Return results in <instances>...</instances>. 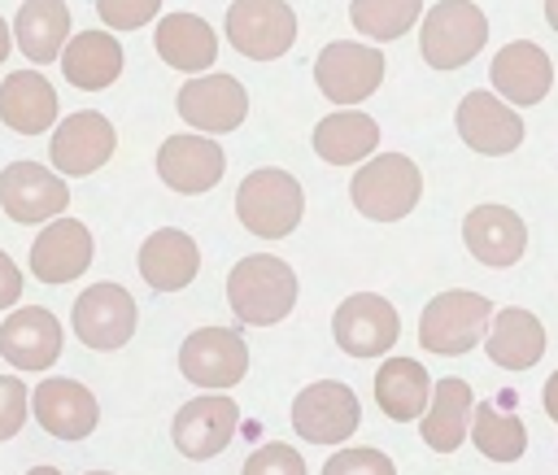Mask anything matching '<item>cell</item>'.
<instances>
[{"label": "cell", "instance_id": "obj_1", "mask_svg": "<svg viewBox=\"0 0 558 475\" xmlns=\"http://www.w3.org/2000/svg\"><path fill=\"white\" fill-rule=\"evenodd\" d=\"M227 301L240 322L248 327H275L296 305V270L283 257L248 253L227 275Z\"/></svg>", "mask_w": 558, "mask_h": 475}, {"label": "cell", "instance_id": "obj_2", "mask_svg": "<svg viewBox=\"0 0 558 475\" xmlns=\"http://www.w3.org/2000/svg\"><path fill=\"white\" fill-rule=\"evenodd\" d=\"M235 214L240 222L262 235V240H283L296 231L301 214H305V192H301V179L279 170V166H262L253 170L240 192H235Z\"/></svg>", "mask_w": 558, "mask_h": 475}, {"label": "cell", "instance_id": "obj_3", "mask_svg": "<svg viewBox=\"0 0 558 475\" xmlns=\"http://www.w3.org/2000/svg\"><path fill=\"white\" fill-rule=\"evenodd\" d=\"M349 196H353L357 214H366L375 222H397L418 205L423 174L405 153H379L357 166V174L349 179Z\"/></svg>", "mask_w": 558, "mask_h": 475}, {"label": "cell", "instance_id": "obj_4", "mask_svg": "<svg viewBox=\"0 0 558 475\" xmlns=\"http://www.w3.org/2000/svg\"><path fill=\"white\" fill-rule=\"evenodd\" d=\"M488 39V17L471 0H440L423 13L418 26V52L432 70H458L466 65Z\"/></svg>", "mask_w": 558, "mask_h": 475}, {"label": "cell", "instance_id": "obj_5", "mask_svg": "<svg viewBox=\"0 0 558 475\" xmlns=\"http://www.w3.org/2000/svg\"><path fill=\"white\" fill-rule=\"evenodd\" d=\"M488 318H493L488 296H480V292H458V288H453V292H440V296L427 301V309H423V318H418V344H423L427 353L458 357V353H466V349L484 336Z\"/></svg>", "mask_w": 558, "mask_h": 475}, {"label": "cell", "instance_id": "obj_6", "mask_svg": "<svg viewBox=\"0 0 558 475\" xmlns=\"http://www.w3.org/2000/svg\"><path fill=\"white\" fill-rule=\"evenodd\" d=\"M227 44L248 61H275L296 44V13L288 0H235L227 9Z\"/></svg>", "mask_w": 558, "mask_h": 475}, {"label": "cell", "instance_id": "obj_7", "mask_svg": "<svg viewBox=\"0 0 558 475\" xmlns=\"http://www.w3.org/2000/svg\"><path fill=\"white\" fill-rule=\"evenodd\" d=\"M314 83L331 105H362L384 83V52L371 44L336 39L314 57Z\"/></svg>", "mask_w": 558, "mask_h": 475}, {"label": "cell", "instance_id": "obj_8", "mask_svg": "<svg viewBox=\"0 0 558 475\" xmlns=\"http://www.w3.org/2000/svg\"><path fill=\"white\" fill-rule=\"evenodd\" d=\"M357 423H362V405L353 388H344L340 379H318L301 388L292 401V427L310 444H340L357 431Z\"/></svg>", "mask_w": 558, "mask_h": 475}, {"label": "cell", "instance_id": "obj_9", "mask_svg": "<svg viewBox=\"0 0 558 475\" xmlns=\"http://www.w3.org/2000/svg\"><path fill=\"white\" fill-rule=\"evenodd\" d=\"M174 109L179 118L201 131V135H222V131H235L248 113V92L240 78L231 74H196L179 87L174 96Z\"/></svg>", "mask_w": 558, "mask_h": 475}, {"label": "cell", "instance_id": "obj_10", "mask_svg": "<svg viewBox=\"0 0 558 475\" xmlns=\"http://www.w3.org/2000/svg\"><path fill=\"white\" fill-rule=\"evenodd\" d=\"M135 296L122 288V283H92L78 301H74V336L87 344V349H122L131 336H135Z\"/></svg>", "mask_w": 558, "mask_h": 475}, {"label": "cell", "instance_id": "obj_11", "mask_svg": "<svg viewBox=\"0 0 558 475\" xmlns=\"http://www.w3.org/2000/svg\"><path fill=\"white\" fill-rule=\"evenodd\" d=\"M118 148V135H113V122L96 109H83V113H70L52 126V139H48V157H52V170L57 174H92L100 170Z\"/></svg>", "mask_w": 558, "mask_h": 475}, {"label": "cell", "instance_id": "obj_12", "mask_svg": "<svg viewBox=\"0 0 558 475\" xmlns=\"http://www.w3.org/2000/svg\"><path fill=\"white\" fill-rule=\"evenodd\" d=\"M331 331H336V344L349 353V357H379L397 344V309L392 301L375 296V292H353L336 305L331 314Z\"/></svg>", "mask_w": 558, "mask_h": 475}, {"label": "cell", "instance_id": "obj_13", "mask_svg": "<svg viewBox=\"0 0 558 475\" xmlns=\"http://www.w3.org/2000/svg\"><path fill=\"white\" fill-rule=\"evenodd\" d=\"M235 423H240V405L227 397V392H205V397H192L174 423H170V436H174V449L192 462H205V458H218L231 436H235Z\"/></svg>", "mask_w": 558, "mask_h": 475}, {"label": "cell", "instance_id": "obj_14", "mask_svg": "<svg viewBox=\"0 0 558 475\" xmlns=\"http://www.w3.org/2000/svg\"><path fill=\"white\" fill-rule=\"evenodd\" d=\"M227 170V153L222 144H214L209 135L201 131H183V135H170L161 139L157 148V174L170 192H183V196H201L209 187H218Z\"/></svg>", "mask_w": 558, "mask_h": 475}, {"label": "cell", "instance_id": "obj_15", "mask_svg": "<svg viewBox=\"0 0 558 475\" xmlns=\"http://www.w3.org/2000/svg\"><path fill=\"white\" fill-rule=\"evenodd\" d=\"M179 370L196 388H231L248 370V344L227 327H201L179 344Z\"/></svg>", "mask_w": 558, "mask_h": 475}, {"label": "cell", "instance_id": "obj_16", "mask_svg": "<svg viewBox=\"0 0 558 475\" xmlns=\"http://www.w3.org/2000/svg\"><path fill=\"white\" fill-rule=\"evenodd\" d=\"M70 187L39 161H13L0 170V209L13 222H48L65 214Z\"/></svg>", "mask_w": 558, "mask_h": 475}, {"label": "cell", "instance_id": "obj_17", "mask_svg": "<svg viewBox=\"0 0 558 475\" xmlns=\"http://www.w3.org/2000/svg\"><path fill=\"white\" fill-rule=\"evenodd\" d=\"M96 257L92 231L78 218H48V227L31 244V275L48 288L78 279Z\"/></svg>", "mask_w": 558, "mask_h": 475}, {"label": "cell", "instance_id": "obj_18", "mask_svg": "<svg viewBox=\"0 0 558 475\" xmlns=\"http://www.w3.org/2000/svg\"><path fill=\"white\" fill-rule=\"evenodd\" d=\"M458 135L471 153L506 157L523 144V118L506 100H497L493 92H471L458 105Z\"/></svg>", "mask_w": 558, "mask_h": 475}, {"label": "cell", "instance_id": "obj_19", "mask_svg": "<svg viewBox=\"0 0 558 475\" xmlns=\"http://www.w3.org/2000/svg\"><path fill=\"white\" fill-rule=\"evenodd\" d=\"M31 410L39 418V427L57 440H83L96 431L100 405L92 397V388H83L78 379H44L31 388Z\"/></svg>", "mask_w": 558, "mask_h": 475}, {"label": "cell", "instance_id": "obj_20", "mask_svg": "<svg viewBox=\"0 0 558 475\" xmlns=\"http://www.w3.org/2000/svg\"><path fill=\"white\" fill-rule=\"evenodd\" d=\"M462 244L471 248L475 261L501 270L514 266L527 248V222L510 205H475L462 218Z\"/></svg>", "mask_w": 558, "mask_h": 475}, {"label": "cell", "instance_id": "obj_21", "mask_svg": "<svg viewBox=\"0 0 558 475\" xmlns=\"http://www.w3.org/2000/svg\"><path fill=\"white\" fill-rule=\"evenodd\" d=\"M0 357L17 370H48L61 357V322L44 305H22L0 322Z\"/></svg>", "mask_w": 558, "mask_h": 475}, {"label": "cell", "instance_id": "obj_22", "mask_svg": "<svg viewBox=\"0 0 558 475\" xmlns=\"http://www.w3.org/2000/svg\"><path fill=\"white\" fill-rule=\"evenodd\" d=\"M488 78L510 105H541L549 96V87H554V61H549V52L541 44L514 39L493 57Z\"/></svg>", "mask_w": 558, "mask_h": 475}, {"label": "cell", "instance_id": "obj_23", "mask_svg": "<svg viewBox=\"0 0 558 475\" xmlns=\"http://www.w3.org/2000/svg\"><path fill=\"white\" fill-rule=\"evenodd\" d=\"M196 270H201V248L179 227H161L140 244V275L153 292H179L196 279Z\"/></svg>", "mask_w": 558, "mask_h": 475}, {"label": "cell", "instance_id": "obj_24", "mask_svg": "<svg viewBox=\"0 0 558 475\" xmlns=\"http://www.w3.org/2000/svg\"><path fill=\"white\" fill-rule=\"evenodd\" d=\"M153 48L179 74H201L218 61V35L196 13H166L153 31Z\"/></svg>", "mask_w": 558, "mask_h": 475}, {"label": "cell", "instance_id": "obj_25", "mask_svg": "<svg viewBox=\"0 0 558 475\" xmlns=\"http://www.w3.org/2000/svg\"><path fill=\"white\" fill-rule=\"evenodd\" d=\"M57 113H61V105L44 74H35V70L4 74V83H0V122L4 126H13L17 135H44V131H52Z\"/></svg>", "mask_w": 558, "mask_h": 475}, {"label": "cell", "instance_id": "obj_26", "mask_svg": "<svg viewBox=\"0 0 558 475\" xmlns=\"http://www.w3.org/2000/svg\"><path fill=\"white\" fill-rule=\"evenodd\" d=\"M488 322H493V327H488V336H484V353H488L497 366H506V370H527V366L541 362V353H545V327H541L536 314H527V309H519V305H506V309H497Z\"/></svg>", "mask_w": 558, "mask_h": 475}, {"label": "cell", "instance_id": "obj_27", "mask_svg": "<svg viewBox=\"0 0 558 475\" xmlns=\"http://www.w3.org/2000/svg\"><path fill=\"white\" fill-rule=\"evenodd\" d=\"M61 74L83 92H105L122 74V44L109 31H83L61 48Z\"/></svg>", "mask_w": 558, "mask_h": 475}, {"label": "cell", "instance_id": "obj_28", "mask_svg": "<svg viewBox=\"0 0 558 475\" xmlns=\"http://www.w3.org/2000/svg\"><path fill=\"white\" fill-rule=\"evenodd\" d=\"M379 144V122L362 109H340V113H327L318 126H314V153L331 166H357L375 153Z\"/></svg>", "mask_w": 558, "mask_h": 475}, {"label": "cell", "instance_id": "obj_29", "mask_svg": "<svg viewBox=\"0 0 558 475\" xmlns=\"http://www.w3.org/2000/svg\"><path fill=\"white\" fill-rule=\"evenodd\" d=\"M418 431L436 453H453L466 440V423H471V383L449 375L436 383V392L427 397V410L418 414Z\"/></svg>", "mask_w": 558, "mask_h": 475}, {"label": "cell", "instance_id": "obj_30", "mask_svg": "<svg viewBox=\"0 0 558 475\" xmlns=\"http://www.w3.org/2000/svg\"><path fill=\"white\" fill-rule=\"evenodd\" d=\"M13 39L26 52V61H35V65H48L52 57H61V48L70 39L65 0H26L13 17Z\"/></svg>", "mask_w": 558, "mask_h": 475}, {"label": "cell", "instance_id": "obj_31", "mask_svg": "<svg viewBox=\"0 0 558 475\" xmlns=\"http://www.w3.org/2000/svg\"><path fill=\"white\" fill-rule=\"evenodd\" d=\"M427 397H432V379L423 370V362L414 357H388L379 370H375V401L388 418L397 423H410L427 410Z\"/></svg>", "mask_w": 558, "mask_h": 475}, {"label": "cell", "instance_id": "obj_32", "mask_svg": "<svg viewBox=\"0 0 558 475\" xmlns=\"http://www.w3.org/2000/svg\"><path fill=\"white\" fill-rule=\"evenodd\" d=\"M471 440L493 462H519L523 449H527V427L514 414H501L493 401H480L475 423H471Z\"/></svg>", "mask_w": 558, "mask_h": 475}, {"label": "cell", "instance_id": "obj_33", "mask_svg": "<svg viewBox=\"0 0 558 475\" xmlns=\"http://www.w3.org/2000/svg\"><path fill=\"white\" fill-rule=\"evenodd\" d=\"M423 17V0H353L349 22L366 39H401Z\"/></svg>", "mask_w": 558, "mask_h": 475}, {"label": "cell", "instance_id": "obj_34", "mask_svg": "<svg viewBox=\"0 0 558 475\" xmlns=\"http://www.w3.org/2000/svg\"><path fill=\"white\" fill-rule=\"evenodd\" d=\"M161 0H96V13L109 31H140L157 17Z\"/></svg>", "mask_w": 558, "mask_h": 475}, {"label": "cell", "instance_id": "obj_35", "mask_svg": "<svg viewBox=\"0 0 558 475\" xmlns=\"http://www.w3.org/2000/svg\"><path fill=\"white\" fill-rule=\"evenodd\" d=\"M323 475H397V466L379 449H340L327 458Z\"/></svg>", "mask_w": 558, "mask_h": 475}, {"label": "cell", "instance_id": "obj_36", "mask_svg": "<svg viewBox=\"0 0 558 475\" xmlns=\"http://www.w3.org/2000/svg\"><path fill=\"white\" fill-rule=\"evenodd\" d=\"M244 475H305V458L292 449V444H262L248 453L244 462Z\"/></svg>", "mask_w": 558, "mask_h": 475}, {"label": "cell", "instance_id": "obj_37", "mask_svg": "<svg viewBox=\"0 0 558 475\" xmlns=\"http://www.w3.org/2000/svg\"><path fill=\"white\" fill-rule=\"evenodd\" d=\"M26 405H31V392L17 375H0V440L17 436V427L26 423Z\"/></svg>", "mask_w": 558, "mask_h": 475}, {"label": "cell", "instance_id": "obj_38", "mask_svg": "<svg viewBox=\"0 0 558 475\" xmlns=\"http://www.w3.org/2000/svg\"><path fill=\"white\" fill-rule=\"evenodd\" d=\"M22 296V270L9 253H0V309H9Z\"/></svg>", "mask_w": 558, "mask_h": 475}, {"label": "cell", "instance_id": "obj_39", "mask_svg": "<svg viewBox=\"0 0 558 475\" xmlns=\"http://www.w3.org/2000/svg\"><path fill=\"white\" fill-rule=\"evenodd\" d=\"M545 414L558 423V370L549 375V383H545Z\"/></svg>", "mask_w": 558, "mask_h": 475}, {"label": "cell", "instance_id": "obj_40", "mask_svg": "<svg viewBox=\"0 0 558 475\" xmlns=\"http://www.w3.org/2000/svg\"><path fill=\"white\" fill-rule=\"evenodd\" d=\"M9 48H13V31H9V22L0 17V65H4V57H9Z\"/></svg>", "mask_w": 558, "mask_h": 475}, {"label": "cell", "instance_id": "obj_41", "mask_svg": "<svg viewBox=\"0 0 558 475\" xmlns=\"http://www.w3.org/2000/svg\"><path fill=\"white\" fill-rule=\"evenodd\" d=\"M545 22L558 31V0H545Z\"/></svg>", "mask_w": 558, "mask_h": 475}, {"label": "cell", "instance_id": "obj_42", "mask_svg": "<svg viewBox=\"0 0 558 475\" xmlns=\"http://www.w3.org/2000/svg\"><path fill=\"white\" fill-rule=\"evenodd\" d=\"M26 475H61V471H57V466H31Z\"/></svg>", "mask_w": 558, "mask_h": 475}, {"label": "cell", "instance_id": "obj_43", "mask_svg": "<svg viewBox=\"0 0 558 475\" xmlns=\"http://www.w3.org/2000/svg\"><path fill=\"white\" fill-rule=\"evenodd\" d=\"M87 475H113V471H87Z\"/></svg>", "mask_w": 558, "mask_h": 475}]
</instances>
